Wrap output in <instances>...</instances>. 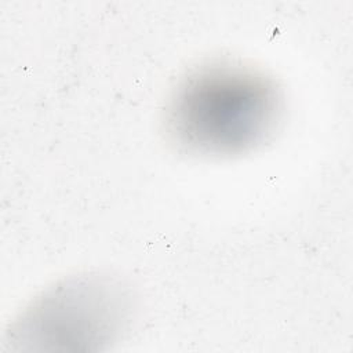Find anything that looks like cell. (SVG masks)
<instances>
[{
	"instance_id": "6da1fadb",
	"label": "cell",
	"mask_w": 353,
	"mask_h": 353,
	"mask_svg": "<svg viewBox=\"0 0 353 353\" xmlns=\"http://www.w3.org/2000/svg\"><path fill=\"white\" fill-rule=\"evenodd\" d=\"M281 116L283 95L272 77L241 63L214 62L178 83L165 130L189 153L236 156L266 143Z\"/></svg>"
}]
</instances>
